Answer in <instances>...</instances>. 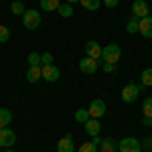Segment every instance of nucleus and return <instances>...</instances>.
I'll return each instance as SVG.
<instances>
[{"label":"nucleus","mask_w":152,"mask_h":152,"mask_svg":"<svg viewBox=\"0 0 152 152\" xmlns=\"http://www.w3.org/2000/svg\"><path fill=\"white\" fill-rule=\"evenodd\" d=\"M8 39H10V28H6V26L0 24V43H6Z\"/></svg>","instance_id":"bb28decb"},{"label":"nucleus","mask_w":152,"mask_h":152,"mask_svg":"<svg viewBox=\"0 0 152 152\" xmlns=\"http://www.w3.org/2000/svg\"><path fill=\"white\" fill-rule=\"evenodd\" d=\"M26 61H28V67H41V55L39 53H28V57H26Z\"/></svg>","instance_id":"4be33fe9"},{"label":"nucleus","mask_w":152,"mask_h":152,"mask_svg":"<svg viewBox=\"0 0 152 152\" xmlns=\"http://www.w3.org/2000/svg\"><path fill=\"white\" fill-rule=\"evenodd\" d=\"M51 63H53V55L51 53H43L41 55V67L43 65H51Z\"/></svg>","instance_id":"cd10ccee"},{"label":"nucleus","mask_w":152,"mask_h":152,"mask_svg":"<svg viewBox=\"0 0 152 152\" xmlns=\"http://www.w3.org/2000/svg\"><path fill=\"white\" fill-rule=\"evenodd\" d=\"M140 83L144 85V87H152V67H148V69L142 71V75H140Z\"/></svg>","instance_id":"a211bd4d"},{"label":"nucleus","mask_w":152,"mask_h":152,"mask_svg":"<svg viewBox=\"0 0 152 152\" xmlns=\"http://www.w3.org/2000/svg\"><path fill=\"white\" fill-rule=\"evenodd\" d=\"M4 152H14V150H10V148H6V150H4Z\"/></svg>","instance_id":"f704fd0d"},{"label":"nucleus","mask_w":152,"mask_h":152,"mask_svg":"<svg viewBox=\"0 0 152 152\" xmlns=\"http://www.w3.org/2000/svg\"><path fill=\"white\" fill-rule=\"evenodd\" d=\"M142 112H144V118H152V97H146V99H144Z\"/></svg>","instance_id":"b1692460"},{"label":"nucleus","mask_w":152,"mask_h":152,"mask_svg":"<svg viewBox=\"0 0 152 152\" xmlns=\"http://www.w3.org/2000/svg\"><path fill=\"white\" fill-rule=\"evenodd\" d=\"M118 150L120 152H142V142L128 136V138L118 142Z\"/></svg>","instance_id":"20e7f679"},{"label":"nucleus","mask_w":152,"mask_h":152,"mask_svg":"<svg viewBox=\"0 0 152 152\" xmlns=\"http://www.w3.org/2000/svg\"><path fill=\"white\" fill-rule=\"evenodd\" d=\"M138 23H140V18L138 16H130V20L126 23V31H128L130 35H134V33H138Z\"/></svg>","instance_id":"6ab92c4d"},{"label":"nucleus","mask_w":152,"mask_h":152,"mask_svg":"<svg viewBox=\"0 0 152 152\" xmlns=\"http://www.w3.org/2000/svg\"><path fill=\"white\" fill-rule=\"evenodd\" d=\"M102 45L97 43V41H87L85 43V57H91L95 59V61H99L102 59Z\"/></svg>","instance_id":"423d86ee"},{"label":"nucleus","mask_w":152,"mask_h":152,"mask_svg":"<svg viewBox=\"0 0 152 152\" xmlns=\"http://www.w3.org/2000/svg\"><path fill=\"white\" fill-rule=\"evenodd\" d=\"M75 2H79V0H67V4H75Z\"/></svg>","instance_id":"72a5a7b5"},{"label":"nucleus","mask_w":152,"mask_h":152,"mask_svg":"<svg viewBox=\"0 0 152 152\" xmlns=\"http://www.w3.org/2000/svg\"><path fill=\"white\" fill-rule=\"evenodd\" d=\"M142 124H144V126H148V128H152V118H144V120H142Z\"/></svg>","instance_id":"2f4dec72"},{"label":"nucleus","mask_w":152,"mask_h":152,"mask_svg":"<svg viewBox=\"0 0 152 152\" xmlns=\"http://www.w3.org/2000/svg\"><path fill=\"white\" fill-rule=\"evenodd\" d=\"M91 142H94L95 146H99V144H102V138H99V136H95V138H91Z\"/></svg>","instance_id":"473e14b6"},{"label":"nucleus","mask_w":152,"mask_h":152,"mask_svg":"<svg viewBox=\"0 0 152 152\" xmlns=\"http://www.w3.org/2000/svg\"><path fill=\"white\" fill-rule=\"evenodd\" d=\"M122 57V49L120 45H105L104 51H102V59H104L105 63H114L116 65L118 61Z\"/></svg>","instance_id":"f03ea898"},{"label":"nucleus","mask_w":152,"mask_h":152,"mask_svg":"<svg viewBox=\"0 0 152 152\" xmlns=\"http://www.w3.org/2000/svg\"><path fill=\"white\" fill-rule=\"evenodd\" d=\"M12 122V112L6 107H0V130L8 128V124Z\"/></svg>","instance_id":"dca6fc26"},{"label":"nucleus","mask_w":152,"mask_h":152,"mask_svg":"<svg viewBox=\"0 0 152 152\" xmlns=\"http://www.w3.org/2000/svg\"><path fill=\"white\" fill-rule=\"evenodd\" d=\"M14 142H16V134H14L10 128L0 130V146H2V148H10Z\"/></svg>","instance_id":"1a4fd4ad"},{"label":"nucleus","mask_w":152,"mask_h":152,"mask_svg":"<svg viewBox=\"0 0 152 152\" xmlns=\"http://www.w3.org/2000/svg\"><path fill=\"white\" fill-rule=\"evenodd\" d=\"M142 150L144 152L152 150V138H144V140H142Z\"/></svg>","instance_id":"c85d7f7f"},{"label":"nucleus","mask_w":152,"mask_h":152,"mask_svg":"<svg viewBox=\"0 0 152 152\" xmlns=\"http://www.w3.org/2000/svg\"><path fill=\"white\" fill-rule=\"evenodd\" d=\"M118 2H120V0H104V6L105 8H116Z\"/></svg>","instance_id":"7c9ffc66"},{"label":"nucleus","mask_w":152,"mask_h":152,"mask_svg":"<svg viewBox=\"0 0 152 152\" xmlns=\"http://www.w3.org/2000/svg\"><path fill=\"white\" fill-rule=\"evenodd\" d=\"M138 95H140V85H136V83H126L124 85V89H122V102L124 104H134L136 99H138Z\"/></svg>","instance_id":"f257e3e1"},{"label":"nucleus","mask_w":152,"mask_h":152,"mask_svg":"<svg viewBox=\"0 0 152 152\" xmlns=\"http://www.w3.org/2000/svg\"><path fill=\"white\" fill-rule=\"evenodd\" d=\"M57 12L63 16V18H69V16H73V4H67V2H65V4H61V6H59Z\"/></svg>","instance_id":"412c9836"},{"label":"nucleus","mask_w":152,"mask_h":152,"mask_svg":"<svg viewBox=\"0 0 152 152\" xmlns=\"http://www.w3.org/2000/svg\"><path fill=\"white\" fill-rule=\"evenodd\" d=\"M79 4L85 10H97L102 6V0H79Z\"/></svg>","instance_id":"aec40b11"},{"label":"nucleus","mask_w":152,"mask_h":152,"mask_svg":"<svg viewBox=\"0 0 152 152\" xmlns=\"http://www.w3.org/2000/svg\"><path fill=\"white\" fill-rule=\"evenodd\" d=\"M10 12L12 14H24L26 8H24V4L20 2V0H14V2L10 4Z\"/></svg>","instance_id":"5701e85b"},{"label":"nucleus","mask_w":152,"mask_h":152,"mask_svg":"<svg viewBox=\"0 0 152 152\" xmlns=\"http://www.w3.org/2000/svg\"><path fill=\"white\" fill-rule=\"evenodd\" d=\"M148 12H150V6H148L146 0H134L132 2V14L134 16L144 18V16H148Z\"/></svg>","instance_id":"0eeeda50"},{"label":"nucleus","mask_w":152,"mask_h":152,"mask_svg":"<svg viewBox=\"0 0 152 152\" xmlns=\"http://www.w3.org/2000/svg\"><path fill=\"white\" fill-rule=\"evenodd\" d=\"M138 33H140L144 39H152V16H144L140 18V23H138Z\"/></svg>","instance_id":"9d476101"},{"label":"nucleus","mask_w":152,"mask_h":152,"mask_svg":"<svg viewBox=\"0 0 152 152\" xmlns=\"http://www.w3.org/2000/svg\"><path fill=\"white\" fill-rule=\"evenodd\" d=\"M83 128H85V132H87V136H91V138L99 136V132H102V126H99V122H97L95 118H89V120L83 124Z\"/></svg>","instance_id":"f8f14e48"},{"label":"nucleus","mask_w":152,"mask_h":152,"mask_svg":"<svg viewBox=\"0 0 152 152\" xmlns=\"http://www.w3.org/2000/svg\"><path fill=\"white\" fill-rule=\"evenodd\" d=\"M99 150L102 152H118V142L114 138H104L99 144Z\"/></svg>","instance_id":"2eb2a0df"},{"label":"nucleus","mask_w":152,"mask_h":152,"mask_svg":"<svg viewBox=\"0 0 152 152\" xmlns=\"http://www.w3.org/2000/svg\"><path fill=\"white\" fill-rule=\"evenodd\" d=\"M57 152H75V146H73V136L67 134L65 138H61L57 142Z\"/></svg>","instance_id":"ddd939ff"},{"label":"nucleus","mask_w":152,"mask_h":152,"mask_svg":"<svg viewBox=\"0 0 152 152\" xmlns=\"http://www.w3.org/2000/svg\"><path fill=\"white\" fill-rule=\"evenodd\" d=\"M23 24L24 28H28V31H35L41 26V12L39 10H26L23 14Z\"/></svg>","instance_id":"7ed1b4c3"},{"label":"nucleus","mask_w":152,"mask_h":152,"mask_svg":"<svg viewBox=\"0 0 152 152\" xmlns=\"http://www.w3.org/2000/svg\"><path fill=\"white\" fill-rule=\"evenodd\" d=\"M87 120H89V112H87V110H77V112H75V122L85 124Z\"/></svg>","instance_id":"393cba45"},{"label":"nucleus","mask_w":152,"mask_h":152,"mask_svg":"<svg viewBox=\"0 0 152 152\" xmlns=\"http://www.w3.org/2000/svg\"><path fill=\"white\" fill-rule=\"evenodd\" d=\"M59 75H61V71L51 63V65H43V79L49 83H55L59 79Z\"/></svg>","instance_id":"9b49d317"},{"label":"nucleus","mask_w":152,"mask_h":152,"mask_svg":"<svg viewBox=\"0 0 152 152\" xmlns=\"http://www.w3.org/2000/svg\"><path fill=\"white\" fill-rule=\"evenodd\" d=\"M59 6H61V2L59 0H41V8L47 12H55L59 10Z\"/></svg>","instance_id":"f3484780"},{"label":"nucleus","mask_w":152,"mask_h":152,"mask_svg":"<svg viewBox=\"0 0 152 152\" xmlns=\"http://www.w3.org/2000/svg\"><path fill=\"white\" fill-rule=\"evenodd\" d=\"M97 67H99V63H97L95 59H91V57H83L81 61H79V71H81V73H85V75L95 73V71H97Z\"/></svg>","instance_id":"6e6552de"},{"label":"nucleus","mask_w":152,"mask_h":152,"mask_svg":"<svg viewBox=\"0 0 152 152\" xmlns=\"http://www.w3.org/2000/svg\"><path fill=\"white\" fill-rule=\"evenodd\" d=\"M97 148H99V146H95L94 142H83L77 152H97Z\"/></svg>","instance_id":"a878e982"},{"label":"nucleus","mask_w":152,"mask_h":152,"mask_svg":"<svg viewBox=\"0 0 152 152\" xmlns=\"http://www.w3.org/2000/svg\"><path fill=\"white\" fill-rule=\"evenodd\" d=\"M39 79H43V67H28L26 69V81L37 83Z\"/></svg>","instance_id":"4468645a"},{"label":"nucleus","mask_w":152,"mask_h":152,"mask_svg":"<svg viewBox=\"0 0 152 152\" xmlns=\"http://www.w3.org/2000/svg\"><path fill=\"white\" fill-rule=\"evenodd\" d=\"M114 71H116L114 63H104V73H114Z\"/></svg>","instance_id":"c756f323"},{"label":"nucleus","mask_w":152,"mask_h":152,"mask_svg":"<svg viewBox=\"0 0 152 152\" xmlns=\"http://www.w3.org/2000/svg\"><path fill=\"white\" fill-rule=\"evenodd\" d=\"M87 112H89V118H95V120H99V118L105 114V102L104 99H94L89 107H87Z\"/></svg>","instance_id":"39448f33"}]
</instances>
